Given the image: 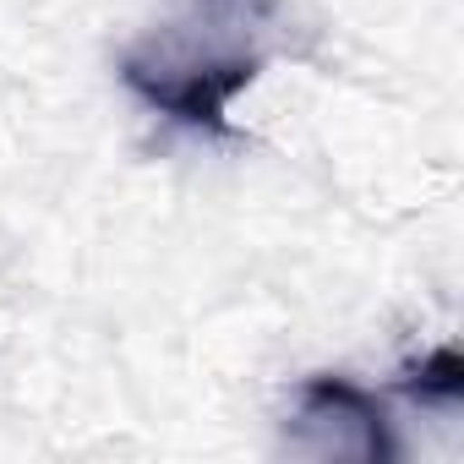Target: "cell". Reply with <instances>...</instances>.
<instances>
[{
    "mask_svg": "<svg viewBox=\"0 0 464 464\" xmlns=\"http://www.w3.org/2000/svg\"><path fill=\"white\" fill-rule=\"evenodd\" d=\"M285 34V0H175L121 55V82L186 131H224Z\"/></svg>",
    "mask_w": 464,
    "mask_h": 464,
    "instance_id": "obj_1",
    "label": "cell"
},
{
    "mask_svg": "<svg viewBox=\"0 0 464 464\" xmlns=\"http://www.w3.org/2000/svg\"><path fill=\"white\" fill-rule=\"evenodd\" d=\"M285 431H290V448L306 459H355V464L399 459L393 420L350 377H306L295 388Z\"/></svg>",
    "mask_w": 464,
    "mask_h": 464,
    "instance_id": "obj_2",
    "label": "cell"
},
{
    "mask_svg": "<svg viewBox=\"0 0 464 464\" xmlns=\"http://www.w3.org/2000/svg\"><path fill=\"white\" fill-rule=\"evenodd\" d=\"M399 388H404L410 399H420V404H442V410H453V404L464 399V355H459L453 344H442V350L420 355V361L404 372Z\"/></svg>",
    "mask_w": 464,
    "mask_h": 464,
    "instance_id": "obj_3",
    "label": "cell"
}]
</instances>
